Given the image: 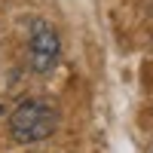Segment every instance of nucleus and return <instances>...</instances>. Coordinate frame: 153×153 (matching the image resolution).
Returning <instances> with one entry per match:
<instances>
[{
	"mask_svg": "<svg viewBox=\"0 0 153 153\" xmlns=\"http://www.w3.org/2000/svg\"><path fill=\"white\" fill-rule=\"evenodd\" d=\"M58 129V110L43 98H28L9 113V135L16 144H37Z\"/></svg>",
	"mask_w": 153,
	"mask_h": 153,
	"instance_id": "1",
	"label": "nucleus"
},
{
	"mask_svg": "<svg viewBox=\"0 0 153 153\" xmlns=\"http://www.w3.org/2000/svg\"><path fill=\"white\" fill-rule=\"evenodd\" d=\"M28 58L37 74H49L61 58V37L49 22L37 19L28 34Z\"/></svg>",
	"mask_w": 153,
	"mask_h": 153,
	"instance_id": "2",
	"label": "nucleus"
}]
</instances>
